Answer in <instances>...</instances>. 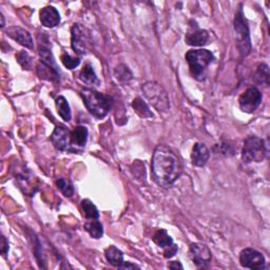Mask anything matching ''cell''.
<instances>
[{
    "instance_id": "obj_32",
    "label": "cell",
    "mask_w": 270,
    "mask_h": 270,
    "mask_svg": "<svg viewBox=\"0 0 270 270\" xmlns=\"http://www.w3.org/2000/svg\"><path fill=\"white\" fill-rule=\"evenodd\" d=\"M120 268H121V269H135V268L139 269L138 266H136V265H134V264H131V263H126V262H124L123 265H122Z\"/></svg>"
},
{
    "instance_id": "obj_26",
    "label": "cell",
    "mask_w": 270,
    "mask_h": 270,
    "mask_svg": "<svg viewBox=\"0 0 270 270\" xmlns=\"http://www.w3.org/2000/svg\"><path fill=\"white\" fill-rule=\"evenodd\" d=\"M269 68L265 63H262L258 67L256 73L254 75V81L259 84H264V85H269Z\"/></svg>"
},
{
    "instance_id": "obj_11",
    "label": "cell",
    "mask_w": 270,
    "mask_h": 270,
    "mask_svg": "<svg viewBox=\"0 0 270 270\" xmlns=\"http://www.w3.org/2000/svg\"><path fill=\"white\" fill-rule=\"evenodd\" d=\"M71 34V45L74 52L80 55H85L88 52L90 43L89 35L81 24H74Z\"/></svg>"
},
{
    "instance_id": "obj_7",
    "label": "cell",
    "mask_w": 270,
    "mask_h": 270,
    "mask_svg": "<svg viewBox=\"0 0 270 270\" xmlns=\"http://www.w3.org/2000/svg\"><path fill=\"white\" fill-rule=\"evenodd\" d=\"M240 263L243 267L251 270L265 269L264 255L253 248H246L242 250L240 254Z\"/></svg>"
},
{
    "instance_id": "obj_34",
    "label": "cell",
    "mask_w": 270,
    "mask_h": 270,
    "mask_svg": "<svg viewBox=\"0 0 270 270\" xmlns=\"http://www.w3.org/2000/svg\"><path fill=\"white\" fill-rule=\"evenodd\" d=\"M0 18H2V28L5 27V17L3 14H0Z\"/></svg>"
},
{
    "instance_id": "obj_15",
    "label": "cell",
    "mask_w": 270,
    "mask_h": 270,
    "mask_svg": "<svg viewBox=\"0 0 270 270\" xmlns=\"http://www.w3.org/2000/svg\"><path fill=\"white\" fill-rule=\"evenodd\" d=\"M41 21L47 28H54L60 22V14L54 7H46L41 11Z\"/></svg>"
},
{
    "instance_id": "obj_13",
    "label": "cell",
    "mask_w": 270,
    "mask_h": 270,
    "mask_svg": "<svg viewBox=\"0 0 270 270\" xmlns=\"http://www.w3.org/2000/svg\"><path fill=\"white\" fill-rule=\"evenodd\" d=\"M70 136L71 131L65 126H57L51 135V141L57 150L67 151L70 147Z\"/></svg>"
},
{
    "instance_id": "obj_12",
    "label": "cell",
    "mask_w": 270,
    "mask_h": 270,
    "mask_svg": "<svg viewBox=\"0 0 270 270\" xmlns=\"http://www.w3.org/2000/svg\"><path fill=\"white\" fill-rule=\"evenodd\" d=\"M88 129L85 126H77L73 131H71L70 136V147L69 150L73 152H82L86 147L88 140Z\"/></svg>"
},
{
    "instance_id": "obj_30",
    "label": "cell",
    "mask_w": 270,
    "mask_h": 270,
    "mask_svg": "<svg viewBox=\"0 0 270 270\" xmlns=\"http://www.w3.org/2000/svg\"><path fill=\"white\" fill-rule=\"evenodd\" d=\"M16 59L19 65L22 67V69L30 70L32 68V58L25 51H20V52L16 55Z\"/></svg>"
},
{
    "instance_id": "obj_5",
    "label": "cell",
    "mask_w": 270,
    "mask_h": 270,
    "mask_svg": "<svg viewBox=\"0 0 270 270\" xmlns=\"http://www.w3.org/2000/svg\"><path fill=\"white\" fill-rule=\"evenodd\" d=\"M145 97L159 112H167L170 108V101L165 89L154 82H148L141 86Z\"/></svg>"
},
{
    "instance_id": "obj_23",
    "label": "cell",
    "mask_w": 270,
    "mask_h": 270,
    "mask_svg": "<svg viewBox=\"0 0 270 270\" xmlns=\"http://www.w3.org/2000/svg\"><path fill=\"white\" fill-rule=\"evenodd\" d=\"M85 230L94 239H100L104 235V228H102L101 223L98 220H91L88 221L85 226Z\"/></svg>"
},
{
    "instance_id": "obj_3",
    "label": "cell",
    "mask_w": 270,
    "mask_h": 270,
    "mask_svg": "<svg viewBox=\"0 0 270 270\" xmlns=\"http://www.w3.org/2000/svg\"><path fill=\"white\" fill-rule=\"evenodd\" d=\"M213 59V54L210 51L205 49L190 50L186 54L190 73L194 79L200 82L205 81V71Z\"/></svg>"
},
{
    "instance_id": "obj_17",
    "label": "cell",
    "mask_w": 270,
    "mask_h": 270,
    "mask_svg": "<svg viewBox=\"0 0 270 270\" xmlns=\"http://www.w3.org/2000/svg\"><path fill=\"white\" fill-rule=\"evenodd\" d=\"M186 44L192 47H202L205 46L209 41V33L206 30L195 29L186 35Z\"/></svg>"
},
{
    "instance_id": "obj_16",
    "label": "cell",
    "mask_w": 270,
    "mask_h": 270,
    "mask_svg": "<svg viewBox=\"0 0 270 270\" xmlns=\"http://www.w3.org/2000/svg\"><path fill=\"white\" fill-rule=\"evenodd\" d=\"M209 158H210L209 149L202 143H197L194 149H192L191 153L192 164L197 167H203L208 162Z\"/></svg>"
},
{
    "instance_id": "obj_31",
    "label": "cell",
    "mask_w": 270,
    "mask_h": 270,
    "mask_svg": "<svg viewBox=\"0 0 270 270\" xmlns=\"http://www.w3.org/2000/svg\"><path fill=\"white\" fill-rule=\"evenodd\" d=\"M9 251V243L6 240V238L4 236H2V252L4 255H6Z\"/></svg>"
},
{
    "instance_id": "obj_24",
    "label": "cell",
    "mask_w": 270,
    "mask_h": 270,
    "mask_svg": "<svg viewBox=\"0 0 270 270\" xmlns=\"http://www.w3.org/2000/svg\"><path fill=\"white\" fill-rule=\"evenodd\" d=\"M38 75L41 76V79H44L50 82L57 81L58 76H59L58 70H55L49 66H46L42 62L38 65Z\"/></svg>"
},
{
    "instance_id": "obj_28",
    "label": "cell",
    "mask_w": 270,
    "mask_h": 270,
    "mask_svg": "<svg viewBox=\"0 0 270 270\" xmlns=\"http://www.w3.org/2000/svg\"><path fill=\"white\" fill-rule=\"evenodd\" d=\"M56 186L57 188L62 192L63 195L68 198H71L74 195V188L72 186V184L67 181L65 178H59L56 181Z\"/></svg>"
},
{
    "instance_id": "obj_2",
    "label": "cell",
    "mask_w": 270,
    "mask_h": 270,
    "mask_svg": "<svg viewBox=\"0 0 270 270\" xmlns=\"http://www.w3.org/2000/svg\"><path fill=\"white\" fill-rule=\"evenodd\" d=\"M84 104L88 111L97 119H104L109 113L112 106V98L94 91L92 89H83L81 91Z\"/></svg>"
},
{
    "instance_id": "obj_19",
    "label": "cell",
    "mask_w": 270,
    "mask_h": 270,
    "mask_svg": "<svg viewBox=\"0 0 270 270\" xmlns=\"http://www.w3.org/2000/svg\"><path fill=\"white\" fill-rule=\"evenodd\" d=\"M80 80L89 86H94L98 84V80H97V76L94 72L93 67L90 65V63H87L85 65V67L83 68V70L80 73Z\"/></svg>"
},
{
    "instance_id": "obj_1",
    "label": "cell",
    "mask_w": 270,
    "mask_h": 270,
    "mask_svg": "<svg viewBox=\"0 0 270 270\" xmlns=\"http://www.w3.org/2000/svg\"><path fill=\"white\" fill-rule=\"evenodd\" d=\"M183 167L174 151L165 145H159L153 152L152 173L156 182L164 188L171 187L181 176Z\"/></svg>"
},
{
    "instance_id": "obj_33",
    "label": "cell",
    "mask_w": 270,
    "mask_h": 270,
    "mask_svg": "<svg viewBox=\"0 0 270 270\" xmlns=\"http://www.w3.org/2000/svg\"><path fill=\"white\" fill-rule=\"evenodd\" d=\"M169 267H170L171 269H177V268L183 269V266L181 265V263H179V262H172V263L169 265Z\"/></svg>"
},
{
    "instance_id": "obj_8",
    "label": "cell",
    "mask_w": 270,
    "mask_h": 270,
    "mask_svg": "<svg viewBox=\"0 0 270 270\" xmlns=\"http://www.w3.org/2000/svg\"><path fill=\"white\" fill-rule=\"evenodd\" d=\"M262 102V93L256 88H249L239 98V105L243 112H254Z\"/></svg>"
},
{
    "instance_id": "obj_18",
    "label": "cell",
    "mask_w": 270,
    "mask_h": 270,
    "mask_svg": "<svg viewBox=\"0 0 270 270\" xmlns=\"http://www.w3.org/2000/svg\"><path fill=\"white\" fill-rule=\"evenodd\" d=\"M105 255L107 261L114 267L120 268L124 263V254L123 252L115 246H110L106 249Z\"/></svg>"
},
{
    "instance_id": "obj_14",
    "label": "cell",
    "mask_w": 270,
    "mask_h": 270,
    "mask_svg": "<svg viewBox=\"0 0 270 270\" xmlns=\"http://www.w3.org/2000/svg\"><path fill=\"white\" fill-rule=\"evenodd\" d=\"M7 35L12 38L13 41L17 42L19 45L28 48V49H33L34 48V43L32 40L31 34L25 31L24 29H21L19 27H11L7 30Z\"/></svg>"
},
{
    "instance_id": "obj_4",
    "label": "cell",
    "mask_w": 270,
    "mask_h": 270,
    "mask_svg": "<svg viewBox=\"0 0 270 270\" xmlns=\"http://www.w3.org/2000/svg\"><path fill=\"white\" fill-rule=\"evenodd\" d=\"M235 31H236V41L239 52L242 56H247L251 52V40L249 34L248 23L244 15L243 7L240 6L236 13L235 18Z\"/></svg>"
},
{
    "instance_id": "obj_25",
    "label": "cell",
    "mask_w": 270,
    "mask_h": 270,
    "mask_svg": "<svg viewBox=\"0 0 270 270\" xmlns=\"http://www.w3.org/2000/svg\"><path fill=\"white\" fill-rule=\"evenodd\" d=\"M38 53H40V57H41V62L42 63H44V65L49 66L51 68H53L55 70H58L56 62H55V59L53 57V54L48 48L41 47L40 51H38Z\"/></svg>"
},
{
    "instance_id": "obj_6",
    "label": "cell",
    "mask_w": 270,
    "mask_h": 270,
    "mask_svg": "<svg viewBox=\"0 0 270 270\" xmlns=\"http://www.w3.org/2000/svg\"><path fill=\"white\" fill-rule=\"evenodd\" d=\"M266 148L264 140L258 136H248L245 141L242 150V159L244 163H260L265 159Z\"/></svg>"
},
{
    "instance_id": "obj_20",
    "label": "cell",
    "mask_w": 270,
    "mask_h": 270,
    "mask_svg": "<svg viewBox=\"0 0 270 270\" xmlns=\"http://www.w3.org/2000/svg\"><path fill=\"white\" fill-rule=\"evenodd\" d=\"M55 104H56L57 112L60 115V118L65 122H70L72 114H71V109H70L67 99L63 96H58L55 100Z\"/></svg>"
},
{
    "instance_id": "obj_9",
    "label": "cell",
    "mask_w": 270,
    "mask_h": 270,
    "mask_svg": "<svg viewBox=\"0 0 270 270\" xmlns=\"http://www.w3.org/2000/svg\"><path fill=\"white\" fill-rule=\"evenodd\" d=\"M190 259L198 268H207L211 262V252L209 248L201 243L191 244L189 249Z\"/></svg>"
},
{
    "instance_id": "obj_21",
    "label": "cell",
    "mask_w": 270,
    "mask_h": 270,
    "mask_svg": "<svg viewBox=\"0 0 270 270\" xmlns=\"http://www.w3.org/2000/svg\"><path fill=\"white\" fill-rule=\"evenodd\" d=\"M82 210L84 211V214L88 221L91 220H98L99 218V212L96 208V206L90 201V200H83L81 203Z\"/></svg>"
},
{
    "instance_id": "obj_22",
    "label": "cell",
    "mask_w": 270,
    "mask_h": 270,
    "mask_svg": "<svg viewBox=\"0 0 270 270\" xmlns=\"http://www.w3.org/2000/svg\"><path fill=\"white\" fill-rule=\"evenodd\" d=\"M132 107H133L135 112L139 115L141 119H151V118H153V113L151 112L150 108L148 107V105L141 98H139V97L135 98L132 101Z\"/></svg>"
},
{
    "instance_id": "obj_27",
    "label": "cell",
    "mask_w": 270,
    "mask_h": 270,
    "mask_svg": "<svg viewBox=\"0 0 270 270\" xmlns=\"http://www.w3.org/2000/svg\"><path fill=\"white\" fill-rule=\"evenodd\" d=\"M114 74H115V77L118 79V81L123 82V83L131 81L132 77H133L131 71L128 69V67H126L124 65H120L115 68Z\"/></svg>"
},
{
    "instance_id": "obj_10",
    "label": "cell",
    "mask_w": 270,
    "mask_h": 270,
    "mask_svg": "<svg viewBox=\"0 0 270 270\" xmlns=\"http://www.w3.org/2000/svg\"><path fill=\"white\" fill-rule=\"evenodd\" d=\"M153 242L157 244L159 247L164 249V256L166 259H171L176 254L178 248L177 245L173 243L172 238L168 235L166 230L159 229L152 237Z\"/></svg>"
},
{
    "instance_id": "obj_29",
    "label": "cell",
    "mask_w": 270,
    "mask_h": 270,
    "mask_svg": "<svg viewBox=\"0 0 270 270\" xmlns=\"http://www.w3.org/2000/svg\"><path fill=\"white\" fill-rule=\"evenodd\" d=\"M61 62L63 63V66H65L67 69L69 70H73L76 67L80 66L81 63V59L77 58V57H72L70 54L68 53H63L61 55Z\"/></svg>"
}]
</instances>
